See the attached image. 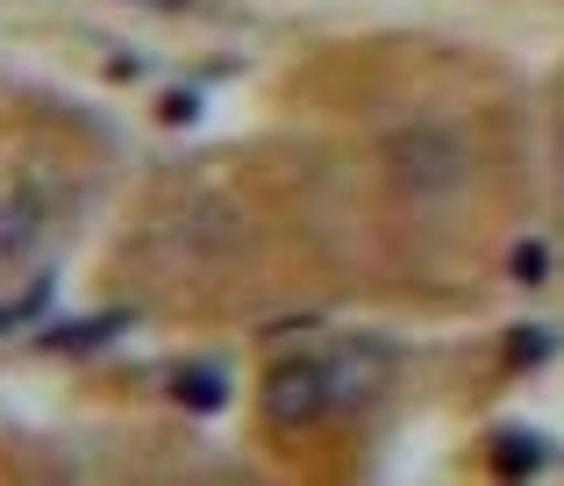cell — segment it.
Wrapping results in <instances>:
<instances>
[{"instance_id": "cell-4", "label": "cell", "mask_w": 564, "mask_h": 486, "mask_svg": "<svg viewBox=\"0 0 564 486\" xmlns=\"http://www.w3.org/2000/svg\"><path fill=\"white\" fill-rule=\"evenodd\" d=\"M494 465H500V473H536V465H543V451H536V436H500V451H494Z\"/></svg>"}, {"instance_id": "cell-2", "label": "cell", "mask_w": 564, "mask_h": 486, "mask_svg": "<svg viewBox=\"0 0 564 486\" xmlns=\"http://www.w3.org/2000/svg\"><path fill=\"white\" fill-rule=\"evenodd\" d=\"M322 372H329V408H358L386 387V350L379 344H344L336 358H322Z\"/></svg>"}, {"instance_id": "cell-3", "label": "cell", "mask_w": 564, "mask_h": 486, "mask_svg": "<svg viewBox=\"0 0 564 486\" xmlns=\"http://www.w3.org/2000/svg\"><path fill=\"white\" fill-rule=\"evenodd\" d=\"M172 393H180L186 408H221V401H229V387H221L215 365H186V372L172 379Z\"/></svg>"}, {"instance_id": "cell-1", "label": "cell", "mask_w": 564, "mask_h": 486, "mask_svg": "<svg viewBox=\"0 0 564 486\" xmlns=\"http://www.w3.org/2000/svg\"><path fill=\"white\" fill-rule=\"evenodd\" d=\"M322 408H329V372H322V358L272 365V379H264V415L272 422H315Z\"/></svg>"}, {"instance_id": "cell-5", "label": "cell", "mask_w": 564, "mask_h": 486, "mask_svg": "<svg viewBox=\"0 0 564 486\" xmlns=\"http://www.w3.org/2000/svg\"><path fill=\"white\" fill-rule=\"evenodd\" d=\"M514 279H522V287H543V279H551V250L543 244H514Z\"/></svg>"}]
</instances>
